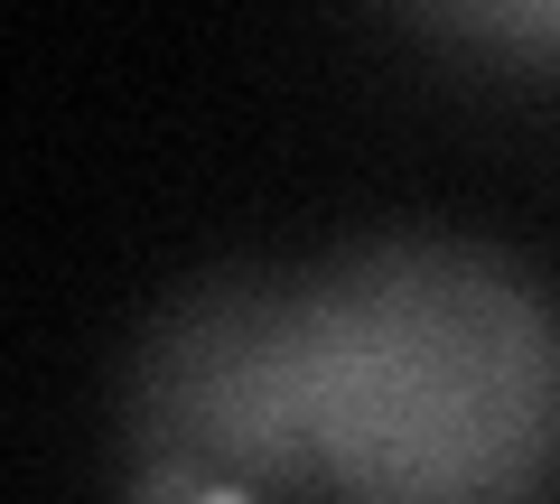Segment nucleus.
Wrapping results in <instances>:
<instances>
[{
    "label": "nucleus",
    "instance_id": "f257e3e1",
    "mask_svg": "<svg viewBox=\"0 0 560 504\" xmlns=\"http://www.w3.org/2000/svg\"><path fill=\"white\" fill-rule=\"evenodd\" d=\"M300 504H533L560 477V308L486 243H355L290 281Z\"/></svg>",
    "mask_w": 560,
    "mask_h": 504
},
{
    "label": "nucleus",
    "instance_id": "f03ea898",
    "mask_svg": "<svg viewBox=\"0 0 560 504\" xmlns=\"http://www.w3.org/2000/svg\"><path fill=\"white\" fill-rule=\"evenodd\" d=\"M131 504H290V271H224L150 318L131 364Z\"/></svg>",
    "mask_w": 560,
    "mask_h": 504
},
{
    "label": "nucleus",
    "instance_id": "7ed1b4c3",
    "mask_svg": "<svg viewBox=\"0 0 560 504\" xmlns=\"http://www.w3.org/2000/svg\"><path fill=\"white\" fill-rule=\"evenodd\" d=\"M430 38L495 66H560V0H393Z\"/></svg>",
    "mask_w": 560,
    "mask_h": 504
},
{
    "label": "nucleus",
    "instance_id": "20e7f679",
    "mask_svg": "<svg viewBox=\"0 0 560 504\" xmlns=\"http://www.w3.org/2000/svg\"><path fill=\"white\" fill-rule=\"evenodd\" d=\"M224 504H243V495H224Z\"/></svg>",
    "mask_w": 560,
    "mask_h": 504
}]
</instances>
